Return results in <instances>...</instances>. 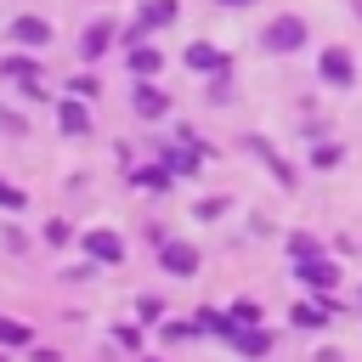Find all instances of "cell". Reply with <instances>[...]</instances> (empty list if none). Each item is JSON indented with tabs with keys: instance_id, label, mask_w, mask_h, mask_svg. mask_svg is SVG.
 Here are the masks:
<instances>
[{
	"instance_id": "cell-5",
	"label": "cell",
	"mask_w": 362,
	"mask_h": 362,
	"mask_svg": "<svg viewBox=\"0 0 362 362\" xmlns=\"http://www.w3.org/2000/svg\"><path fill=\"white\" fill-rule=\"evenodd\" d=\"M232 345H238L243 356H266V351H272V334H260L255 322H238V328H232Z\"/></svg>"
},
{
	"instance_id": "cell-8",
	"label": "cell",
	"mask_w": 362,
	"mask_h": 362,
	"mask_svg": "<svg viewBox=\"0 0 362 362\" xmlns=\"http://www.w3.org/2000/svg\"><path fill=\"white\" fill-rule=\"evenodd\" d=\"M107 40H113V23H90V28H85V40H79V51H85V57H102V51H107Z\"/></svg>"
},
{
	"instance_id": "cell-3",
	"label": "cell",
	"mask_w": 362,
	"mask_h": 362,
	"mask_svg": "<svg viewBox=\"0 0 362 362\" xmlns=\"http://www.w3.org/2000/svg\"><path fill=\"white\" fill-rule=\"evenodd\" d=\"M158 260H164V272H175V277H192V272H198V249H192V243H164Z\"/></svg>"
},
{
	"instance_id": "cell-17",
	"label": "cell",
	"mask_w": 362,
	"mask_h": 362,
	"mask_svg": "<svg viewBox=\"0 0 362 362\" xmlns=\"http://www.w3.org/2000/svg\"><path fill=\"white\" fill-rule=\"evenodd\" d=\"M0 345H28V328L11 322V317H0Z\"/></svg>"
},
{
	"instance_id": "cell-18",
	"label": "cell",
	"mask_w": 362,
	"mask_h": 362,
	"mask_svg": "<svg viewBox=\"0 0 362 362\" xmlns=\"http://www.w3.org/2000/svg\"><path fill=\"white\" fill-rule=\"evenodd\" d=\"M260 311H255V300H243V305H232V322H255Z\"/></svg>"
},
{
	"instance_id": "cell-2",
	"label": "cell",
	"mask_w": 362,
	"mask_h": 362,
	"mask_svg": "<svg viewBox=\"0 0 362 362\" xmlns=\"http://www.w3.org/2000/svg\"><path fill=\"white\" fill-rule=\"evenodd\" d=\"M322 79L345 90V85L356 79V62H351V51H339V45H334V51H322Z\"/></svg>"
},
{
	"instance_id": "cell-19",
	"label": "cell",
	"mask_w": 362,
	"mask_h": 362,
	"mask_svg": "<svg viewBox=\"0 0 362 362\" xmlns=\"http://www.w3.org/2000/svg\"><path fill=\"white\" fill-rule=\"evenodd\" d=\"M0 204H6V209H23V192H17V187H6V181H0Z\"/></svg>"
},
{
	"instance_id": "cell-10",
	"label": "cell",
	"mask_w": 362,
	"mask_h": 362,
	"mask_svg": "<svg viewBox=\"0 0 362 362\" xmlns=\"http://www.w3.org/2000/svg\"><path fill=\"white\" fill-rule=\"evenodd\" d=\"M141 23H147V28L175 23V0H147V6H141Z\"/></svg>"
},
{
	"instance_id": "cell-20",
	"label": "cell",
	"mask_w": 362,
	"mask_h": 362,
	"mask_svg": "<svg viewBox=\"0 0 362 362\" xmlns=\"http://www.w3.org/2000/svg\"><path fill=\"white\" fill-rule=\"evenodd\" d=\"M221 6H255V0H221Z\"/></svg>"
},
{
	"instance_id": "cell-14",
	"label": "cell",
	"mask_w": 362,
	"mask_h": 362,
	"mask_svg": "<svg viewBox=\"0 0 362 362\" xmlns=\"http://www.w3.org/2000/svg\"><path fill=\"white\" fill-rule=\"evenodd\" d=\"M164 164H170V170H181V175H192V170H198V153H192V147H170V153H164Z\"/></svg>"
},
{
	"instance_id": "cell-11",
	"label": "cell",
	"mask_w": 362,
	"mask_h": 362,
	"mask_svg": "<svg viewBox=\"0 0 362 362\" xmlns=\"http://www.w3.org/2000/svg\"><path fill=\"white\" fill-rule=\"evenodd\" d=\"M158 62H164V57H158L153 45H136V51H130V74H141V79H147V74H158Z\"/></svg>"
},
{
	"instance_id": "cell-6",
	"label": "cell",
	"mask_w": 362,
	"mask_h": 362,
	"mask_svg": "<svg viewBox=\"0 0 362 362\" xmlns=\"http://www.w3.org/2000/svg\"><path fill=\"white\" fill-rule=\"evenodd\" d=\"M85 255H90V260H119L124 243H119L113 232H85Z\"/></svg>"
},
{
	"instance_id": "cell-7",
	"label": "cell",
	"mask_w": 362,
	"mask_h": 362,
	"mask_svg": "<svg viewBox=\"0 0 362 362\" xmlns=\"http://www.w3.org/2000/svg\"><path fill=\"white\" fill-rule=\"evenodd\" d=\"M11 34H17L23 45H51V28H45L40 17H17V23H11Z\"/></svg>"
},
{
	"instance_id": "cell-12",
	"label": "cell",
	"mask_w": 362,
	"mask_h": 362,
	"mask_svg": "<svg viewBox=\"0 0 362 362\" xmlns=\"http://www.w3.org/2000/svg\"><path fill=\"white\" fill-rule=\"evenodd\" d=\"M62 130H68V136H85V130H90V113H85L79 102H62Z\"/></svg>"
},
{
	"instance_id": "cell-9",
	"label": "cell",
	"mask_w": 362,
	"mask_h": 362,
	"mask_svg": "<svg viewBox=\"0 0 362 362\" xmlns=\"http://www.w3.org/2000/svg\"><path fill=\"white\" fill-rule=\"evenodd\" d=\"M170 102H164V90H153V85H136V113L141 119H158Z\"/></svg>"
},
{
	"instance_id": "cell-16",
	"label": "cell",
	"mask_w": 362,
	"mask_h": 362,
	"mask_svg": "<svg viewBox=\"0 0 362 362\" xmlns=\"http://www.w3.org/2000/svg\"><path fill=\"white\" fill-rule=\"evenodd\" d=\"M294 322L300 328H322L328 322V305H294Z\"/></svg>"
},
{
	"instance_id": "cell-1",
	"label": "cell",
	"mask_w": 362,
	"mask_h": 362,
	"mask_svg": "<svg viewBox=\"0 0 362 362\" xmlns=\"http://www.w3.org/2000/svg\"><path fill=\"white\" fill-rule=\"evenodd\" d=\"M260 45L266 51H294V45H305V23L300 17H277V23H266Z\"/></svg>"
},
{
	"instance_id": "cell-4",
	"label": "cell",
	"mask_w": 362,
	"mask_h": 362,
	"mask_svg": "<svg viewBox=\"0 0 362 362\" xmlns=\"http://www.w3.org/2000/svg\"><path fill=\"white\" fill-rule=\"evenodd\" d=\"M294 272H300L311 288H334V283H339V272H334L328 260H317V255H300V266H294Z\"/></svg>"
},
{
	"instance_id": "cell-15",
	"label": "cell",
	"mask_w": 362,
	"mask_h": 362,
	"mask_svg": "<svg viewBox=\"0 0 362 362\" xmlns=\"http://www.w3.org/2000/svg\"><path fill=\"white\" fill-rule=\"evenodd\" d=\"M136 187H147V192H158V187H170V164H153V170H136Z\"/></svg>"
},
{
	"instance_id": "cell-13",
	"label": "cell",
	"mask_w": 362,
	"mask_h": 362,
	"mask_svg": "<svg viewBox=\"0 0 362 362\" xmlns=\"http://www.w3.org/2000/svg\"><path fill=\"white\" fill-rule=\"evenodd\" d=\"M187 62H192V68H226V57H221L215 45H192V51H187Z\"/></svg>"
}]
</instances>
